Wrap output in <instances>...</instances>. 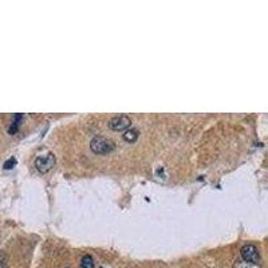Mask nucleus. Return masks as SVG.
<instances>
[{
	"mask_svg": "<svg viewBox=\"0 0 268 268\" xmlns=\"http://www.w3.org/2000/svg\"><path fill=\"white\" fill-rule=\"evenodd\" d=\"M15 164H16V160L15 158H10L8 161L4 163V169H11V168H14Z\"/></svg>",
	"mask_w": 268,
	"mask_h": 268,
	"instance_id": "nucleus-10",
	"label": "nucleus"
},
{
	"mask_svg": "<svg viewBox=\"0 0 268 268\" xmlns=\"http://www.w3.org/2000/svg\"><path fill=\"white\" fill-rule=\"evenodd\" d=\"M55 163H57V158H55V154L53 152L43 153V154H39L35 158V168L39 173L45 175V173L53 169L55 166Z\"/></svg>",
	"mask_w": 268,
	"mask_h": 268,
	"instance_id": "nucleus-1",
	"label": "nucleus"
},
{
	"mask_svg": "<svg viewBox=\"0 0 268 268\" xmlns=\"http://www.w3.org/2000/svg\"><path fill=\"white\" fill-rule=\"evenodd\" d=\"M90 149L95 154H107L114 149V144L105 137L97 135L90 142Z\"/></svg>",
	"mask_w": 268,
	"mask_h": 268,
	"instance_id": "nucleus-2",
	"label": "nucleus"
},
{
	"mask_svg": "<svg viewBox=\"0 0 268 268\" xmlns=\"http://www.w3.org/2000/svg\"><path fill=\"white\" fill-rule=\"evenodd\" d=\"M22 118H23V114H16V116H14V121H12L11 126L8 129V133L15 134L18 132L19 125L22 122Z\"/></svg>",
	"mask_w": 268,
	"mask_h": 268,
	"instance_id": "nucleus-6",
	"label": "nucleus"
},
{
	"mask_svg": "<svg viewBox=\"0 0 268 268\" xmlns=\"http://www.w3.org/2000/svg\"><path fill=\"white\" fill-rule=\"evenodd\" d=\"M130 126H132V119L128 116H116L109 122V128L114 132H125Z\"/></svg>",
	"mask_w": 268,
	"mask_h": 268,
	"instance_id": "nucleus-4",
	"label": "nucleus"
},
{
	"mask_svg": "<svg viewBox=\"0 0 268 268\" xmlns=\"http://www.w3.org/2000/svg\"><path fill=\"white\" fill-rule=\"evenodd\" d=\"M138 135H140V132H138L137 129L129 128L128 130H125V133H123V140L132 144V142H135V141L138 140Z\"/></svg>",
	"mask_w": 268,
	"mask_h": 268,
	"instance_id": "nucleus-5",
	"label": "nucleus"
},
{
	"mask_svg": "<svg viewBox=\"0 0 268 268\" xmlns=\"http://www.w3.org/2000/svg\"><path fill=\"white\" fill-rule=\"evenodd\" d=\"M233 268H260V266H259V264H255V263H248L240 260V262L235 263V267Z\"/></svg>",
	"mask_w": 268,
	"mask_h": 268,
	"instance_id": "nucleus-8",
	"label": "nucleus"
},
{
	"mask_svg": "<svg viewBox=\"0 0 268 268\" xmlns=\"http://www.w3.org/2000/svg\"><path fill=\"white\" fill-rule=\"evenodd\" d=\"M240 255H241L243 262L255 263V264H259V260H260L259 250H257L256 245H253V244L243 245V247H241V250H240Z\"/></svg>",
	"mask_w": 268,
	"mask_h": 268,
	"instance_id": "nucleus-3",
	"label": "nucleus"
},
{
	"mask_svg": "<svg viewBox=\"0 0 268 268\" xmlns=\"http://www.w3.org/2000/svg\"><path fill=\"white\" fill-rule=\"evenodd\" d=\"M66 268H70V267H66Z\"/></svg>",
	"mask_w": 268,
	"mask_h": 268,
	"instance_id": "nucleus-11",
	"label": "nucleus"
},
{
	"mask_svg": "<svg viewBox=\"0 0 268 268\" xmlns=\"http://www.w3.org/2000/svg\"><path fill=\"white\" fill-rule=\"evenodd\" d=\"M0 268H8L7 267V256L4 252H0Z\"/></svg>",
	"mask_w": 268,
	"mask_h": 268,
	"instance_id": "nucleus-9",
	"label": "nucleus"
},
{
	"mask_svg": "<svg viewBox=\"0 0 268 268\" xmlns=\"http://www.w3.org/2000/svg\"><path fill=\"white\" fill-rule=\"evenodd\" d=\"M81 267L82 268H95L94 264V259L90 255H85L81 260Z\"/></svg>",
	"mask_w": 268,
	"mask_h": 268,
	"instance_id": "nucleus-7",
	"label": "nucleus"
}]
</instances>
